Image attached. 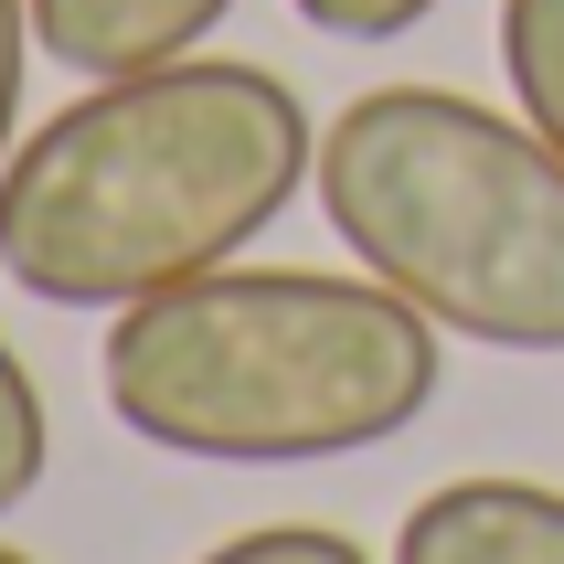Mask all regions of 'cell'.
Listing matches in <instances>:
<instances>
[{"instance_id": "obj_1", "label": "cell", "mask_w": 564, "mask_h": 564, "mask_svg": "<svg viewBox=\"0 0 564 564\" xmlns=\"http://www.w3.org/2000/svg\"><path fill=\"white\" fill-rule=\"evenodd\" d=\"M319 128L288 75L182 54L107 75L32 128L0 171V278L43 310H139L214 278L299 203Z\"/></svg>"}, {"instance_id": "obj_2", "label": "cell", "mask_w": 564, "mask_h": 564, "mask_svg": "<svg viewBox=\"0 0 564 564\" xmlns=\"http://www.w3.org/2000/svg\"><path fill=\"white\" fill-rule=\"evenodd\" d=\"M447 330L383 278L214 267L107 319V415L214 469H310L405 437L437 405Z\"/></svg>"}, {"instance_id": "obj_3", "label": "cell", "mask_w": 564, "mask_h": 564, "mask_svg": "<svg viewBox=\"0 0 564 564\" xmlns=\"http://www.w3.org/2000/svg\"><path fill=\"white\" fill-rule=\"evenodd\" d=\"M319 214L362 278L479 351H564V150L458 86H373L319 128Z\"/></svg>"}, {"instance_id": "obj_4", "label": "cell", "mask_w": 564, "mask_h": 564, "mask_svg": "<svg viewBox=\"0 0 564 564\" xmlns=\"http://www.w3.org/2000/svg\"><path fill=\"white\" fill-rule=\"evenodd\" d=\"M394 564H564V490H543V479H447L405 511Z\"/></svg>"}, {"instance_id": "obj_5", "label": "cell", "mask_w": 564, "mask_h": 564, "mask_svg": "<svg viewBox=\"0 0 564 564\" xmlns=\"http://www.w3.org/2000/svg\"><path fill=\"white\" fill-rule=\"evenodd\" d=\"M235 0H32V43H43V64L107 86V75H150V64L203 54V32Z\"/></svg>"}, {"instance_id": "obj_6", "label": "cell", "mask_w": 564, "mask_h": 564, "mask_svg": "<svg viewBox=\"0 0 564 564\" xmlns=\"http://www.w3.org/2000/svg\"><path fill=\"white\" fill-rule=\"evenodd\" d=\"M501 75L511 107L564 150V0H501Z\"/></svg>"}, {"instance_id": "obj_7", "label": "cell", "mask_w": 564, "mask_h": 564, "mask_svg": "<svg viewBox=\"0 0 564 564\" xmlns=\"http://www.w3.org/2000/svg\"><path fill=\"white\" fill-rule=\"evenodd\" d=\"M43 458H54V426H43V394H32L22 351L0 341V511H22L43 490Z\"/></svg>"}, {"instance_id": "obj_8", "label": "cell", "mask_w": 564, "mask_h": 564, "mask_svg": "<svg viewBox=\"0 0 564 564\" xmlns=\"http://www.w3.org/2000/svg\"><path fill=\"white\" fill-rule=\"evenodd\" d=\"M203 564H373L351 533H330V522H256V533L214 543Z\"/></svg>"}, {"instance_id": "obj_9", "label": "cell", "mask_w": 564, "mask_h": 564, "mask_svg": "<svg viewBox=\"0 0 564 564\" xmlns=\"http://www.w3.org/2000/svg\"><path fill=\"white\" fill-rule=\"evenodd\" d=\"M437 11V0H299V22L330 32V43H394V32H415Z\"/></svg>"}, {"instance_id": "obj_10", "label": "cell", "mask_w": 564, "mask_h": 564, "mask_svg": "<svg viewBox=\"0 0 564 564\" xmlns=\"http://www.w3.org/2000/svg\"><path fill=\"white\" fill-rule=\"evenodd\" d=\"M32 0H0V171H11V150H22V75H32Z\"/></svg>"}, {"instance_id": "obj_11", "label": "cell", "mask_w": 564, "mask_h": 564, "mask_svg": "<svg viewBox=\"0 0 564 564\" xmlns=\"http://www.w3.org/2000/svg\"><path fill=\"white\" fill-rule=\"evenodd\" d=\"M0 564H32V554H22V543H0Z\"/></svg>"}]
</instances>
